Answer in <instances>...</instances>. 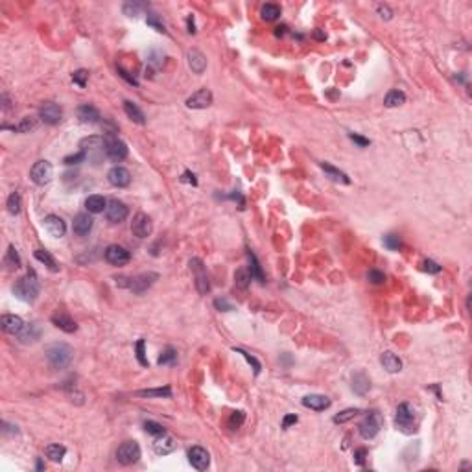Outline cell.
<instances>
[{"label": "cell", "instance_id": "cell-1", "mask_svg": "<svg viewBox=\"0 0 472 472\" xmlns=\"http://www.w3.org/2000/svg\"><path fill=\"white\" fill-rule=\"evenodd\" d=\"M72 356H74V351L67 343L56 342L46 347V360H48L52 369H67L72 362Z\"/></svg>", "mask_w": 472, "mask_h": 472}, {"label": "cell", "instance_id": "cell-2", "mask_svg": "<svg viewBox=\"0 0 472 472\" xmlns=\"http://www.w3.org/2000/svg\"><path fill=\"white\" fill-rule=\"evenodd\" d=\"M13 293L23 299L26 302H32L37 299L39 295V280H37V275L34 271H28L26 277L17 280V284L13 286Z\"/></svg>", "mask_w": 472, "mask_h": 472}, {"label": "cell", "instance_id": "cell-3", "mask_svg": "<svg viewBox=\"0 0 472 472\" xmlns=\"http://www.w3.org/2000/svg\"><path fill=\"white\" fill-rule=\"evenodd\" d=\"M157 279H159L157 273H142L137 275V277H118L116 284L122 286V288H127L133 293H144Z\"/></svg>", "mask_w": 472, "mask_h": 472}, {"label": "cell", "instance_id": "cell-4", "mask_svg": "<svg viewBox=\"0 0 472 472\" xmlns=\"http://www.w3.org/2000/svg\"><path fill=\"white\" fill-rule=\"evenodd\" d=\"M395 424L400 432L404 433H413L415 432V410L411 408V404L402 402L397 408V415H395Z\"/></svg>", "mask_w": 472, "mask_h": 472}, {"label": "cell", "instance_id": "cell-5", "mask_svg": "<svg viewBox=\"0 0 472 472\" xmlns=\"http://www.w3.org/2000/svg\"><path fill=\"white\" fill-rule=\"evenodd\" d=\"M188 266L192 269L194 279H196V288H198L199 295H207L211 291V284H209V275H207V269L203 266V262L199 258H190Z\"/></svg>", "mask_w": 472, "mask_h": 472}, {"label": "cell", "instance_id": "cell-6", "mask_svg": "<svg viewBox=\"0 0 472 472\" xmlns=\"http://www.w3.org/2000/svg\"><path fill=\"white\" fill-rule=\"evenodd\" d=\"M116 459L122 465H133L140 459V446L137 441H125L116 450Z\"/></svg>", "mask_w": 472, "mask_h": 472}, {"label": "cell", "instance_id": "cell-7", "mask_svg": "<svg viewBox=\"0 0 472 472\" xmlns=\"http://www.w3.org/2000/svg\"><path fill=\"white\" fill-rule=\"evenodd\" d=\"M30 177H32V181H34L35 185L45 187V185H48V183L52 181V177H54V168H52V165L48 161H37V163L32 166V170H30Z\"/></svg>", "mask_w": 472, "mask_h": 472}, {"label": "cell", "instance_id": "cell-8", "mask_svg": "<svg viewBox=\"0 0 472 472\" xmlns=\"http://www.w3.org/2000/svg\"><path fill=\"white\" fill-rule=\"evenodd\" d=\"M380 428H382V417L378 415L376 411H371L369 415L360 422V435L369 441V439H373L376 433L380 432Z\"/></svg>", "mask_w": 472, "mask_h": 472}, {"label": "cell", "instance_id": "cell-9", "mask_svg": "<svg viewBox=\"0 0 472 472\" xmlns=\"http://www.w3.org/2000/svg\"><path fill=\"white\" fill-rule=\"evenodd\" d=\"M81 151H85V155L89 159L98 163V161H100V155H103V151H105V140L100 137L85 138V140H81Z\"/></svg>", "mask_w": 472, "mask_h": 472}, {"label": "cell", "instance_id": "cell-10", "mask_svg": "<svg viewBox=\"0 0 472 472\" xmlns=\"http://www.w3.org/2000/svg\"><path fill=\"white\" fill-rule=\"evenodd\" d=\"M105 155L113 163H120L127 157V146L120 138H105Z\"/></svg>", "mask_w": 472, "mask_h": 472}, {"label": "cell", "instance_id": "cell-11", "mask_svg": "<svg viewBox=\"0 0 472 472\" xmlns=\"http://www.w3.org/2000/svg\"><path fill=\"white\" fill-rule=\"evenodd\" d=\"M105 260H107L111 266H125V264L131 260V255L125 247H122V245H118V244H113L105 249Z\"/></svg>", "mask_w": 472, "mask_h": 472}, {"label": "cell", "instance_id": "cell-12", "mask_svg": "<svg viewBox=\"0 0 472 472\" xmlns=\"http://www.w3.org/2000/svg\"><path fill=\"white\" fill-rule=\"evenodd\" d=\"M129 214V209L125 207V203L118 201V199H111L107 203V209H105V218H107L111 223H120L124 222Z\"/></svg>", "mask_w": 472, "mask_h": 472}, {"label": "cell", "instance_id": "cell-13", "mask_svg": "<svg viewBox=\"0 0 472 472\" xmlns=\"http://www.w3.org/2000/svg\"><path fill=\"white\" fill-rule=\"evenodd\" d=\"M188 461H190V465L194 468L207 470L209 465H211V455H209V452L203 446H192V448L188 450Z\"/></svg>", "mask_w": 472, "mask_h": 472}, {"label": "cell", "instance_id": "cell-14", "mask_svg": "<svg viewBox=\"0 0 472 472\" xmlns=\"http://www.w3.org/2000/svg\"><path fill=\"white\" fill-rule=\"evenodd\" d=\"M39 118L45 122V124L56 125L61 122L63 118V109L54 102H46L43 107L39 109Z\"/></svg>", "mask_w": 472, "mask_h": 472}, {"label": "cell", "instance_id": "cell-15", "mask_svg": "<svg viewBox=\"0 0 472 472\" xmlns=\"http://www.w3.org/2000/svg\"><path fill=\"white\" fill-rule=\"evenodd\" d=\"M151 229H153L151 227V220L144 212H138L137 216L133 218V222H131V231L138 238H148L149 234H151Z\"/></svg>", "mask_w": 472, "mask_h": 472}, {"label": "cell", "instance_id": "cell-16", "mask_svg": "<svg viewBox=\"0 0 472 472\" xmlns=\"http://www.w3.org/2000/svg\"><path fill=\"white\" fill-rule=\"evenodd\" d=\"M212 103V92L209 89H199L187 100L188 109H207Z\"/></svg>", "mask_w": 472, "mask_h": 472}, {"label": "cell", "instance_id": "cell-17", "mask_svg": "<svg viewBox=\"0 0 472 472\" xmlns=\"http://www.w3.org/2000/svg\"><path fill=\"white\" fill-rule=\"evenodd\" d=\"M0 327H2V330H4L6 334L19 336L21 332H23V329L26 327V325H24V321L19 318V316L6 313V316H2V318H0Z\"/></svg>", "mask_w": 472, "mask_h": 472}, {"label": "cell", "instance_id": "cell-18", "mask_svg": "<svg viewBox=\"0 0 472 472\" xmlns=\"http://www.w3.org/2000/svg\"><path fill=\"white\" fill-rule=\"evenodd\" d=\"M107 179L109 183L113 185V187H118V188H124L127 187L131 183V174L127 168H124V166H114V168H111L107 174Z\"/></svg>", "mask_w": 472, "mask_h": 472}, {"label": "cell", "instance_id": "cell-19", "mask_svg": "<svg viewBox=\"0 0 472 472\" xmlns=\"http://www.w3.org/2000/svg\"><path fill=\"white\" fill-rule=\"evenodd\" d=\"M45 227H46V231H48L52 236H56V238H61V236H65V233H67L65 222H63L59 216H56V214H48V216L45 218Z\"/></svg>", "mask_w": 472, "mask_h": 472}, {"label": "cell", "instance_id": "cell-20", "mask_svg": "<svg viewBox=\"0 0 472 472\" xmlns=\"http://www.w3.org/2000/svg\"><path fill=\"white\" fill-rule=\"evenodd\" d=\"M52 323L56 325L57 329L63 330V332H76L78 330V325L72 318H70L67 312H56L52 316Z\"/></svg>", "mask_w": 472, "mask_h": 472}, {"label": "cell", "instance_id": "cell-21", "mask_svg": "<svg viewBox=\"0 0 472 472\" xmlns=\"http://www.w3.org/2000/svg\"><path fill=\"white\" fill-rule=\"evenodd\" d=\"M177 448V443L176 439L170 437V435H166V433H163V435H159V437L155 439L153 443V450L155 454L159 455H166V454H172L174 450Z\"/></svg>", "mask_w": 472, "mask_h": 472}, {"label": "cell", "instance_id": "cell-22", "mask_svg": "<svg viewBox=\"0 0 472 472\" xmlns=\"http://www.w3.org/2000/svg\"><path fill=\"white\" fill-rule=\"evenodd\" d=\"M92 223H94V222H92L91 214H87V212H80V214L74 218L72 229H74V233L78 234V236H87V234L91 233Z\"/></svg>", "mask_w": 472, "mask_h": 472}, {"label": "cell", "instance_id": "cell-23", "mask_svg": "<svg viewBox=\"0 0 472 472\" xmlns=\"http://www.w3.org/2000/svg\"><path fill=\"white\" fill-rule=\"evenodd\" d=\"M188 67L192 69V72H196V74H203L207 69V57L201 54L199 50H196V48H192V50L188 52Z\"/></svg>", "mask_w": 472, "mask_h": 472}, {"label": "cell", "instance_id": "cell-24", "mask_svg": "<svg viewBox=\"0 0 472 472\" xmlns=\"http://www.w3.org/2000/svg\"><path fill=\"white\" fill-rule=\"evenodd\" d=\"M302 406H306L313 411H323L330 406V398L325 395H306L302 398Z\"/></svg>", "mask_w": 472, "mask_h": 472}, {"label": "cell", "instance_id": "cell-25", "mask_svg": "<svg viewBox=\"0 0 472 472\" xmlns=\"http://www.w3.org/2000/svg\"><path fill=\"white\" fill-rule=\"evenodd\" d=\"M380 364L387 373H398V371L402 369V362H400V358H398L395 353H391V351H386V353L382 354Z\"/></svg>", "mask_w": 472, "mask_h": 472}, {"label": "cell", "instance_id": "cell-26", "mask_svg": "<svg viewBox=\"0 0 472 472\" xmlns=\"http://www.w3.org/2000/svg\"><path fill=\"white\" fill-rule=\"evenodd\" d=\"M78 118H80L83 124H96V122H100V111H98L94 105L85 103V105L78 107Z\"/></svg>", "mask_w": 472, "mask_h": 472}, {"label": "cell", "instance_id": "cell-27", "mask_svg": "<svg viewBox=\"0 0 472 472\" xmlns=\"http://www.w3.org/2000/svg\"><path fill=\"white\" fill-rule=\"evenodd\" d=\"M124 111H125V114L129 116L133 122H137V124H146V116H144V113H142V109L138 107L137 103H133V102H129V100H125L124 102Z\"/></svg>", "mask_w": 472, "mask_h": 472}, {"label": "cell", "instance_id": "cell-28", "mask_svg": "<svg viewBox=\"0 0 472 472\" xmlns=\"http://www.w3.org/2000/svg\"><path fill=\"white\" fill-rule=\"evenodd\" d=\"M369 387H371V382L365 373H356V375L353 376V391L356 393V395H365V393L369 391Z\"/></svg>", "mask_w": 472, "mask_h": 472}, {"label": "cell", "instance_id": "cell-29", "mask_svg": "<svg viewBox=\"0 0 472 472\" xmlns=\"http://www.w3.org/2000/svg\"><path fill=\"white\" fill-rule=\"evenodd\" d=\"M85 207H87V211H89V212H92V214H98V212H103L105 209H107V201H105L102 196L94 194V196H89V198H87Z\"/></svg>", "mask_w": 472, "mask_h": 472}, {"label": "cell", "instance_id": "cell-30", "mask_svg": "<svg viewBox=\"0 0 472 472\" xmlns=\"http://www.w3.org/2000/svg\"><path fill=\"white\" fill-rule=\"evenodd\" d=\"M321 168H323L325 172H327V176L332 179V181L336 183H343V185H349L351 183V179H349L347 174H343L342 170H338V168H334L332 165H329V163H321Z\"/></svg>", "mask_w": 472, "mask_h": 472}, {"label": "cell", "instance_id": "cell-31", "mask_svg": "<svg viewBox=\"0 0 472 472\" xmlns=\"http://www.w3.org/2000/svg\"><path fill=\"white\" fill-rule=\"evenodd\" d=\"M39 336H41L39 325L30 323V325H26V327L23 329V332L19 334V340H21L23 343H30V342H35V340H39Z\"/></svg>", "mask_w": 472, "mask_h": 472}, {"label": "cell", "instance_id": "cell-32", "mask_svg": "<svg viewBox=\"0 0 472 472\" xmlns=\"http://www.w3.org/2000/svg\"><path fill=\"white\" fill-rule=\"evenodd\" d=\"M34 256L37 258L39 262H43L50 271H59V266H57V262H56V258L48 253V251H45V249H35V253H34Z\"/></svg>", "mask_w": 472, "mask_h": 472}, {"label": "cell", "instance_id": "cell-33", "mask_svg": "<svg viewBox=\"0 0 472 472\" xmlns=\"http://www.w3.org/2000/svg\"><path fill=\"white\" fill-rule=\"evenodd\" d=\"M45 454L50 461L59 463V461H63V457L67 455V448H65L63 444H48L45 450Z\"/></svg>", "mask_w": 472, "mask_h": 472}, {"label": "cell", "instance_id": "cell-34", "mask_svg": "<svg viewBox=\"0 0 472 472\" xmlns=\"http://www.w3.org/2000/svg\"><path fill=\"white\" fill-rule=\"evenodd\" d=\"M137 397H148V398H170L172 397V389L170 386L165 387H157V389H142V391H137Z\"/></svg>", "mask_w": 472, "mask_h": 472}, {"label": "cell", "instance_id": "cell-35", "mask_svg": "<svg viewBox=\"0 0 472 472\" xmlns=\"http://www.w3.org/2000/svg\"><path fill=\"white\" fill-rule=\"evenodd\" d=\"M247 258H249V273H251V279H256L258 282H264V273H262V267L260 264H258V260H256L255 253H251V251H247Z\"/></svg>", "mask_w": 472, "mask_h": 472}, {"label": "cell", "instance_id": "cell-36", "mask_svg": "<svg viewBox=\"0 0 472 472\" xmlns=\"http://www.w3.org/2000/svg\"><path fill=\"white\" fill-rule=\"evenodd\" d=\"M404 102H406V94H404L402 91H398V89L389 91L387 92V96L384 98L386 107H398V105H402Z\"/></svg>", "mask_w": 472, "mask_h": 472}, {"label": "cell", "instance_id": "cell-37", "mask_svg": "<svg viewBox=\"0 0 472 472\" xmlns=\"http://www.w3.org/2000/svg\"><path fill=\"white\" fill-rule=\"evenodd\" d=\"M260 17L264 21H277L280 17V8L277 4H264L260 10Z\"/></svg>", "mask_w": 472, "mask_h": 472}, {"label": "cell", "instance_id": "cell-38", "mask_svg": "<svg viewBox=\"0 0 472 472\" xmlns=\"http://www.w3.org/2000/svg\"><path fill=\"white\" fill-rule=\"evenodd\" d=\"M234 282H236V286H238L240 290H245L247 286H249L251 282V273L247 267H240L238 271L234 273Z\"/></svg>", "mask_w": 472, "mask_h": 472}, {"label": "cell", "instance_id": "cell-39", "mask_svg": "<svg viewBox=\"0 0 472 472\" xmlns=\"http://www.w3.org/2000/svg\"><path fill=\"white\" fill-rule=\"evenodd\" d=\"M35 120L34 118H30V116H26V118H23L21 122H19L17 125H4L6 129H13V131H19V133H30L32 129H35Z\"/></svg>", "mask_w": 472, "mask_h": 472}, {"label": "cell", "instance_id": "cell-40", "mask_svg": "<svg viewBox=\"0 0 472 472\" xmlns=\"http://www.w3.org/2000/svg\"><path fill=\"white\" fill-rule=\"evenodd\" d=\"M4 262H6V266L10 267V269H17V267H21V258H19V253L13 245L8 247V253H6Z\"/></svg>", "mask_w": 472, "mask_h": 472}, {"label": "cell", "instance_id": "cell-41", "mask_svg": "<svg viewBox=\"0 0 472 472\" xmlns=\"http://www.w3.org/2000/svg\"><path fill=\"white\" fill-rule=\"evenodd\" d=\"M358 413H362L358 408H349V410H343L342 413H338V415L334 417V422H336V424H343V422H347V421H351V419H354V417L358 415Z\"/></svg>", "mask_w": 472, "mask_h": 472}, {"label": "cell", "instance_id": "cell-42", "mask_svg": "<svg viewBox=\"0 0 472 472\" xmlns=\"http://www.w3.org/2000/svg\"><path fill=\"white\" fill-rule=\"evenodd\" d=\"M8 211L10 214H19L21 212V194L12 192L8 198Z\"/></svg>", "mask_w": 472, "mask_h": 472}, {"label": "cell", "instance_id": "cell-43", "mask_svg": "<svg viewBox=\"0 0 472 472\" xmlns=\"http://www.w3.org/2000/svg\"><path fill=\"white\" fill-rule=\"evenodd\" d=\"M176 360H177V353L172 347H168V349H165V353H161L159 360H157V364H159V365H168V364H174Z\"/></svg>", "mask_w": 472, "mask_h": 472}, {"label": "cell", "instance_id": "cell-44", "mask_svg": "<svg viewBox=\"0 0 472 472\" xmlns=\"http://www.w3.org/2000/svg\"><path fill=\"white\" fill-rule=\"evenodd\" d=\"M144 428H146V432L148 433H151V435H163V433H166V430H165V426L163 424H159V422H155V421H146L144 422Z\"/></svg>", "mask_w": 472, "mask_h": 472}, {"label": "cell", "instance_id": "cell-45", "mask_svg": "<svg viewBox=\"0 0 472 472\" xmlns=\"http://www.w3.org/2000/svg\"><path fill=\"white\" fill-rule=\"evenodd\" d=\"M144 347H146V342H144V340H138L137 345H135V351H137L138 364L142 365V367H148V358H146V351H144Z\"/></svg>", "mask_w": 472, "mask_h": 472}, {"label": "cell", "instance_id": "cell-46", "mask_svg": "<svg viewBox=\"0 0 472 472\" xmlns=\"http://www.w3.org/2000/svg\"><path fill=\"white\" fill-rule=\"evenodd\" d=\"M384 245L389 251H398L402 244H400V238H398L397 234H387L386 238H384Z\"/></svg>", "mask_w": 472, "mask_h": 472}, {"label": "cell", "instance_id": "cell-47", "mask_svg": "<svg viewBox=\"0 0 472 472\" xmlns=\"http://www.w3.org/2000/svg\"><path fill=\"white\" fill-rule=\"evenodd\" d=\"M87 80H89V72H87V70H83V69L76 70L74 74H72V81H74L76 85L85 87L87 85Z\"/></svg>", "mask_w": 472, "mask_h": 472}, {"label": "cell", "instance_id": "cell-48", "mask_svg": "<svg viewBox=\"0 0 472 472\" xmlns=\"http://www.w3.org/2000/svg\"><path fill=\"white\" fill-rule=\"evenodd\" d=\"M234 353H238V354H242L247 362H249L251 365H253V371H255V375H258L260 373V364H258V360L256 358H253L249 353H245V351H242V349H234Z\"/></svg>", "mask_w": 472, "mask_h": 472}, {"label": "cell", "instance_id": "cell-49", "mask_svg": "<svg viewBox=\"0 0 472 472\" xmlns=\"http://www.w3.org/2000/svg\"><path fill=\"white\" fill-rule=\"evenodd\" d=\"M214 306H216V310H220V312H233V310H234L233 302H229L227 299H223V297H222V299L218 297L216 301H214Z\"/></svg>", "mask_w": 472, "mask_h": 472}, {"label": "cell", "instance_id": "cell-50", "mask_svg": "<svg viewBox=\"0 0 472 472\" xmlns=\"http://www.w3.org/2000/svg\"><path fill=\"white\" fill-rule=\"evenodd\" d=\"M85 159H87L85 151H81V149H80V151H78L76 155H69V157H65V161H63V163L70 166V165H80V163H83Z\"/></svg>", "mask_w": 472, "mask_h": 472}, {"label": "cell", "instance_id": "cell-51", "mask_svg": "<svg viewBox=\"0 0 472 472\" xmlns=\"http://www.w3.org/2000/svg\"><path fill=\"white\" fill-rule=\"evenodd\" d=\"M146 23H148L149 26H153V28L157 30V32H163V34L166 32V30H165V24L161 23L159 17H157V15H153V13H149L148 19H146Z\"/></svg>", "mask_w": 472, "mask_h": 472}, {"label": "cell", "instance_id": "cell-52", "mask_svg": "<svg viewBox=\"0 0 472 472\" xmlns=\"http://www.w3.org/2000/svg\"><path fill=\"white\" fill-rule=\"evenodd\" d=\"M367 277H369V280L373 284H382V282L386 280V275L382 273V271H378V269H371Z\"/></svg>", "mask_w": 472, "mask_h": 472}, {"label": "cell", "instance_id": "cell-53", "mask_svg": "<svg viewBox=\"0 0 472 472\" xmlns=\"http://www.w3.org/2000/svg\"><path fill=\"white\" fill-rule=\"evenodd\" d=\"M244 419H245L244 411H234L233 415H231V421H229V426H231V428H238L240 424L244 422Z\"/></svg>", "mask_w": 472, "mask_h": 472}, {"label": "cell", "instance_id": "cell-54", "mask_svg": "<svg viewBox=\"0 0 472 472\" xmlns=\"http://www.w3.org/2000/svg\"><path fill=\"white\" fill-rule=\"evenodd\" d=\"M349 138H351L353 142L358 144L360 148H365V146H369V138L362 137V135H356V133H349Z\"/></svg>", "mask_w": 472, "mask_h": 472}, {"label": "cell", "instance_id": "cell-55", "mask_svg": "<svg viewBox=\"0 0 472 472\" xmlns=\"http://www.w3.org/2000/svg\"><path fill=\"white\" fill-rule=\"evenodd\" d=\"M365 457H367V450L365 448H358L354 452V463H356V465H364Z\"/></svg>", "mask_w": 472, "mask_h": 472}, {"label": "cell", "instance_id": "cell-56", "mask_svg": "<svg viewBox=\"0 0 472 472\" xmlns=\"http://www.w3.org/2000/svg\"><path fill=\"white\" fill-rule=\"evenodd\" d=\"M376 12H378V15H380L382 19H386V21H389V19L393 17V12L386 6V4H380V6L376 8Z\"/></svg>", "mask_w": 472, "mask_h": 472}, {"label": "cell", "instance_id": "cell-57", "mask_svg": "<svg viewBox=\"0 0 472 472\" xmlns=\"http://www.w3.org/2000/svg\"><path fill=\"white\" fill-rule=\"evenodd\" d=\"M422 266H424V269H426L428 273H439V271H441V266L435 264L433 260H424Z\"/></svg>", "mask_w": 472, "mask_h": 472}, {"label": "cell", "instance_id": "cell-58", "mask_svg": "<svg viewBox=\"0 0 472 472\" xmlns=\"http://www.w3.org/2000/svg\"><path fill=\"white\" fill-rule=\"evenodd\" d=\"M140 8H142V6H138V4H125V6H124V13H125V15H129V17H135Z\"/></svg>", "mask_w": 472, "mask_h": 472}, {"label": "cell", "instance_id": "cell-59", "mask_svg": "<svg viewBox=\"0 0 472 472\" xmlns=\"http://www.w3.org/2000/svg\"><path fill=\"white\" fill-rule=\"evenodd\" d=\"M118 74L122 76V78H124V80L127 81V83H131V85H135V87L138 85V81L135 80V78H133V76H129V72H125L124 69H120V67H118Z\"/></svg>", "mask_w": 472, "mask_h": 472}, {"label": "cell", "instance_id": "cell-60", "mask_svg": "<svg viewBox=\"0 0 472 472\" xmlns=\"http://www.w3.org/2000/svg\"><path fill=\"white\" fill-rule=\"evenodd\" d=\"M297 422V415H286L284 417V421H282V428H290L291 424H295Z\"/></svg>", "mask_w": 472, "mask_h": 472}, {"label": "cell", "instance_id": "cell-61", "mask_svg": "<svg viewBox=\"0 0 472 472\" xmlns=\"http://www.w3.org/2000/svg\"><path fill=\"white\" fill-rule=\"evenodd\" d=\"M183 181H188V183H192V185H198V179H196V176H194V174H190V172H185Z\"/></svg>", "mask_w": 472, "mask_h": 472}, {"label": "cell", "instance_id": "cell-62", "mask_svg": "<svg viewBox=\"0 0 472 472\" xmlns=\"http://www.w3.org/2000/svg\"><path fill=\"white\" fill-rule=\"evenodd\" d=\"M187 24H188V32H190V34H196V26H194V17H192V15H188Z\"/></svg>", "mask_w": 472, "mask_h": 472}, {"label": "cell", "instance_id": "cell-63", "mask_svg": "<svg viewBox=\"0 0 472 472\" xmlns=\"http://www.w3.org/2000/svg\"><path fill=\"white\" fill-rule=\"evenodd\" d=\"M2 426H4V433H8V432L17 433V432H19V430H17V426H10L8 422H2Z\"/></svg>", "mask_w": 472, "mask_h": 472}, {"label": "cell", "instance_id": "cell-64", "mask_svg": "<svg viewBox=\"0 0 472 472\" xmlns=\"http://www.w3.org/2000/svg\"><path fill=\"white\" fill-rule=\"evenodd\" d=\"M2 102H4V109H8V107H10V100H8V96H6V94L2 96Z\"/></svg>", "mask_w": 472, "mask_h": 472}]
</instances>
